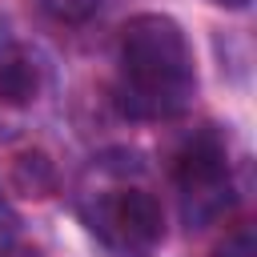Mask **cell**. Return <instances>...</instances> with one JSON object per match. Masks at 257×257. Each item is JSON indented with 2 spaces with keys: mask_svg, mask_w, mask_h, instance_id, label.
Returning a JSON list of instances; mask_svg holds the SVG:
<instances>
[{
  "mask_svg": "<svg viewBox=\"0 0 257 257\" xmlns=\"http://www.w3.org/2000/svg\"><path fill=\"white\" fill-rule=\"evenodd\" d=\"M197 96V60L185 28L165 12H141L116 40V104L133 120H173Z\"/></svg>",
  "mask_w": 257,
  "mask_h": 257,
  "instance_id": "cell-1",
  "label": "cell"
},
{
  "mask_svg": "<svg viewBox=\"0 0 257 257\" xmlns=\"http://www.w3.org/2000/svg\"><path fill=\"white\" fill-rule=\"evenodd\" d=\"M88 229L120 257H153L157 245L165 241V213L153 193L145 189H100L84 205Z\"/></svg>",
  "mask_w": 257,
  "mask_h": 257,
  "instance_id": "cell-2",
  "label": "cell"
},
{
  "mask_svg": "<svg viewBox=\"0 0 257 257\" xmlns=\"http://www.w3.org/2000/svg\"><path fill=\"white\" fill-rule=\"evenodd\" d=\"M173 185L181 197V213L189 225L213 221L233 201V177H229V153L225 141L213 128H201L189 137L173 157Z\"/></svg>",
  "mask_w": 257,
  "mask_h": 257,
  "instance_id": "cell-3",
  "label": "cell"
},
{
  "mask_svg": "<svg viewBox=\"0 0 257 257\" xmlns=\"http://www.w3.org/2000/svg\"><path fill=\"white\" fill-rule=\"evenodd\" d=\"M40 92V60L16 40H0V100L28 104Z\"/></svg>",
  "mask_w": 257,
  "mask_h": 257,
  "instance_id": "cell-4",
  "label": "cell"
},
{
  "mask_svg": "<svg viewBox=\"0 0 257 257\" xmlns=\"http://www.w3.org/2000/svg\"><path fill=\"white\" fill-rule=\"evenodd\" d=\"M100 4L104 0H40V8L52 20H60V24H84V20H92L100 12Z\"/></svg>",
  "mask_w": 257,
  "mask_h": 257,
  "instance_id": "cell-5",
  "label": "cell"
},
{
  "mask_svg": "<svg viewBox=\"0 0 257 257\" xmlns=\"http://www.w3.org/2000/svg\"><path fill=\"white\" fill-rule=\"evenodd\" d=\"M12 229H16V221H12V213H8V205L0 201V249L12 241Z\"/></svg>",
  "mask_w": 257,
  "mask_h": 257,
  "instance_id": "cell-6",
  "label": "cell"
},
{
  "mask_svg": "<svg viewBox=\"0 0 257 257\" xmlns=\"http://www.w3.org/2000/svg\"><path fill=\"white\" fill-rule=\"evenodd\" d=\"M229 257H253V245H249V233H241V237L233 241V249H229Z\"/></svg>",
  "mask_w": 257,
  "mask_h": 257,
  "instance_id": "cell-7",
  "label": "cell"
},
{
  "mask_svg": "<svg viewBox=\"0 0 257 257\" xmlns=\"http://www.w3.org/2000/svg\"><path fill=\"white\" fill-rule=\"evenodd\" d=\"M213 4H221V8H249V0H213Z\"/></svg>",
  "mask_w": 257,
  "mask_h": 257,
  "instance_id": "cell-8",
  "label": "cell"
}]
</instances>
